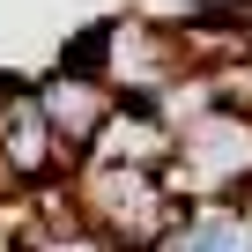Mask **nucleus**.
<instances>
[{
    "label": "nucleus",
    "instance_id": "1",
    "mask_svg": "<svg viewBox=\"0 0 252 252\" xmlns=\"http://www.w3.org/2000/svg\"><path fill=\"white\" fill-rule=\"evenodd\" d=\"M37 96H45V111H52V126H60V141L67 149H96V134L111 126V111L126 104L104 74H89V67H60V74H45L37 82Z\"/></svg>",
    "mask_w": 252,
    "mask_h": 252
},
{
    "label": "nucleus",
    "instance_id": "3",
    "mask_svg": "<svg viewBox=\"0 0 252 252\" xmlns=\"http://www.w3.org/2000/svg\"><path fill=\"white\" fill-rule=\"evenodd\" d=\"M30 252H104L96 237H45V245H30Z\"/></svg>",
    "mask_w": 252,
    "mask_h": 252
},
{
    "label": "nucleus",
    "instance_id": "2",
    "mask_svg": "<svg viewBox=\"0 0 252 252\" xmlns=\"http://www.w3.org/2000/svg\"><path fill=\"white\" fill-rule=\"evenodd\" d=\"M156 252H252V208H230V200H200L193 215L171 222V237Z\"/></svg>",
    "mask_w": 252,
    "mask_h": 252
}]
</instances>
